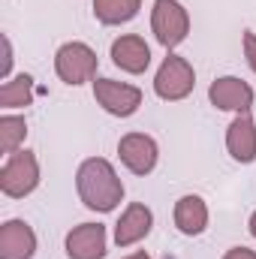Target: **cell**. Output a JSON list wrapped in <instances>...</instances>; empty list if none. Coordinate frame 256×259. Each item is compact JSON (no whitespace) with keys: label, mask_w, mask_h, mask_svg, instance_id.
I'll list each match as a JSON object with an SVG mask.
<instances>
[{"label":"cell","mask_w":256,"mask_h":259,"mask_svg":"<svg viewBox=\"0 0 256 259\" xmlns=\"http://www.w3.org/2000/svg\"><path fill=\"white\" fill-rule=\"evenodd\" d=\"M124 259H151V253H145V250H136V253H130Z\"/></svg>","instance_id":"7402d4cb"},{"label":"cell","mask_w":256,"mask_h":259,"mask_svg":"<svg viewBox=\"0 0 256 259\" xmlns=\"http://www.w3.org/2000/svg\"><path fill=\"white\" fill-rule=\"evenodd\" d=\"M75 193L84 208L109 214L124 202V181L106 157H88L75 172Z\"/></svg>","instance_id":"6da1fadb"},{"label":"cell","mask_w":256,"mask_h":259,"mask_svg":"<svg viewBox=\"0 0 256 259\" xmlns=\"http://www.w3.org/2000/svg\"><path fill=\"white\" fill-rule=\"evenodd\" d=\"M24 139H27V121L21 115H9V112L0 115V151H3V157L21 151Z\"/></svg>","instance_id":"e0dca14e"},{"label":"cell","mask_w":256,"mask_h":259,"mask_svg":"<svg viewBox=\"0 0 256 259\" xmlns=\"http://www.w3.org/2000/svg\"><path fill=\"white\" fill-rule=\"evenodd\" d=\"M66 256L69 259H103L109 238H106V226L103 223H78L66 232Z\"/></svg>","instance_id":"9c48e42d"},{"label":"cell","mask_w":256,"mask_h":259,"mask_svg":"<svg viewBox=\"0 0 256 259\" xmlns=\"http://www.w3.org/2000/svg\"><path fill=\"white\" fill-rule=\"evenodd\" d=\"M30 100H33V78L27 72L12 75L0 84V109L3 112L24 109V106H30Z\"/></svg>","instance_id":"2e32d148"},{"label":"cell","mask_w":256,"mask_h":259,"mask_svg":"<svg viewBox=\"0 0 256 259\" xmlns=\"http://www.w3.org/2000/svg\"><path fill=\"white\" fill-rule=\"evenodd\" d=\"M253 97H256L253 88L244 78H238V75H220L208 88V100L220 112H235V115L250 112L253 109Z\"/></svg>","instance_id":"52a82bcc"},{"label":"cell","mask_w":256,"mask_h":259,"mask_svg":"<svg viewBox=\"0 0 256 259\" xmlns=\"http://www.w3.org/2000/svg\"><path fill=\"white\" fill-rule=\"evenodd\" d=\"M151 30L163 49H178L190 33V12L178 0H154L151 9Z\"/></svg>","instance_id":"5b68a950"},{"label":"cell","mask_w":256,"mask_h":259,"mask_svg":"<svg viewBox=\"0 0 256 259\" xmlns=\"http://www.w3.org/2000/svg\"><path fill=\"white\" fill-rule=\"evenodd\" d=\"M112 55V64L118 69H124L130 75H142L148 66H151V46L139 36V33H124L112 42L109 49Z\"/></svg>","instance_id":"8fae6325"},{"label":"cell","mask_w":256,"mask_h":259,"mask_svg":"<svg viewBox=\"0 0 256 259\" xmlns=\"http://www.w3.org/2000/svg\"><path fill=\"white\" fill-rule=\"evenodd\" d=\"M12 42H9V36H3V66H0V78L6 81V78H12Z\"/></svg>","instance_id":"d6986e66"},{"label":"cell","mask_w":256,"mask_h":259,"mask_svg":"<svg viewBox=\"0 0 256 259\" xmlns=\"http://www.w3.org/2000/svg\"><path fill=\"white\" fill-rule=\"evenodd\" d=\"M226 151L235 163H253L256 160V121L250 112H241L226 127Z\"/></svg>","instance_id":"4fadbf2b"},{"label":"cell","mask_w":256,"mask_h":259,"mask_svg":"<svg viewBox=\"0 0 256 259\" xmlns=\"http://www.w3.org/2000/svg\"><path fill=\"white\" fill-rule=\"evenodd\" d=\"M172 220H175V229H178L181 235H190V238L193 235H202V232L208 229V220H211L208 202H205L202 196H196V193L181 196V199L175 202Z\"/></svg>","instance_id":"5bb4252c"},{"label":"cell","mask_w":256,"mask_h":259,"mask_svg":"<svg viewBox=\"0 0 256 259\" xmlns=\"http://www.w3.org/2000/svg\"><path fill=\"white\" fill-rule=\"evenodd\" d=\"M196 88V69L187 58L181 55H166L163 64L154 75V94L166 103H178L187 100Z\"/></svg>","instance_id":"277c9868"},{"label":"cell","mask_w":256,"mask_h":259,"mask_svg":"<svg viewBox=\"0 0 256 259\" xmlns=\"http://www.w3.org/2000/svg\"><path fill=\"white\" fill-rule=\"evenodd\" d=\"M118 157L133 175H151L160 160V148L148 133H127L118 142Z\"/></svg>","instance_id":"ba28073f"},{"label":"cell","mask_w":256,"mask_h":259,"mask_svg":"<svg viewBox=\"0 0 256 259\" xmlns=\"http://www.w3.org/2000/svg\"><path fill=\"white\" fill-rule=\"evenodd\" d=\"M223 259H256V250H250V247H229L223 253Z\"/></svg>","instance_id":"ffe728a7"},{"label":"cell","mask_w":256,"mask_h":259,"mask_svg":"<svg viewBox=\"0 0 256 259\" xmlns=\"http://www.w3.org/2000/svg\"><path fill=\"white\" fill-rule=\"evenodd\" d=\"M39 160L33 151L21 148L15 154H9L0 166V193L9 199H24L39 187Z\"/></svg>","instance_id":"7a4b0ae2"},{"label":"cell","mask_w":256,"mask_h":259,"mask_svg":"<svg viewBox=\"0 0 256 259\" xmlns=\"http://www.w3.org/2000/svg\"><path fill=\"white\" fill-rule=\"evenodd\" d=\"M36 232L27 220H6L0 226V259H33Z\"/></svg>","instance_id":"7c38bea8"},{"label":"cell","mask_w":256,"mask_h":259,"mask_svg":"<svg viewBox=\"0 0 256 259\" xmlns=\"http://www.w3.org/2000/svg\"><path fill=\"white\" fill-rule=\"evenodd\" d=\"M139 9H142V0H94V18L106 27L133 21Z\"/></svg>","instance_id":"9a60e30c"},{"label":"cell","mask_w":256,"mask_h":259,"mask_svg":"<svg viewBox=\"0 0 256 259\" xmlns=\"http://www.w3.org/2000/svg\"><path fill=\"white\" fill-rule=\"evenodd\" d=\"M154 229V211L145 202H130L121 211L118 223H115V244L118 247H133L142 238H148Z\"/></svg>","instance_id":"30bf717a"},{"label":"cell","mask_w":256,"mask_h":259,"mask_svg":"<svg viewBox=\"0 0 256 259\" xmlns=\"http://www.w3.org/2000/svg\"><path fill=\"white\" fill-rule=\"evenodd\" d=\"M97 66H100V58L88 42L72 39V42H64L55 52V72L64 84H72V88H78L84 81H94Z\"/></svg>","instance_id":"3957f363"},{"label":"cell","mask_w":256,"mask_h":259,"mask_svg":"<svg viewBox=\"0 0 256 259\" xmlns=\"http://www.w3.org/2000/svg\"><path fill=\"white\" fill-rule=\"evenodd\" d=\"M94 100L97 106H103V112L115 118H130L142 106V91L118 78H94Z\"/></svg>","instance_id":"8992f818"},{"label":"cell","mask_w":256,"mask_h":259,"mask_svg":"<svg viewBox=\"0 0 256 259\" xmlns=\"http://www.w3.org/2000/svg\"><path fill=\"white\" fill-rule=\"evenodd\" d=\"M247 229H250V235L256 238V211L250 214V220H247Z\"/></svg>","instance_id":"44dd1931"},{"label":"cell","mask_w":256,"mask_h":259,"mask_svg":"<svg viewBox=\"0 0 256 259\" xmlns=\"http://www.w3.org/2000/svg\"><path fill=\"white\" fill-rule=\"evenodd\" d=\"M241 49H244L247 66L256 72V33H253V30H244V36H241Z\"/></svg>","instance_id":"ac0fdd59"}]
</instances>
